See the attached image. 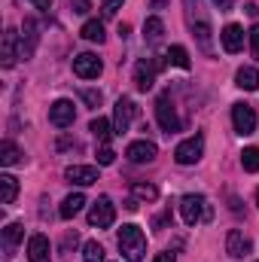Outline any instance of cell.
<instances>
[{"label": "cell", "instance_id": "37", "mask_svg": "<svg viewBox=\"0 0 259 262\" xmlns=\"http://www.w3.org/2000/svg\"><path fill=\"white\" fill-rule=\"evenodd\" d=\"M31 3H34L37 9H43V12H49V9H52V0H31Z\"/></svg>", "mask_w": 259, "mask_h": 262}, {"label": "cell", "instance_id": "17", "mask_svg": "<svg viewBox=\"0 0 259 262\" xmlns=\"http://www.w3.org/2000/svg\"><path fill=\"white\" fill-rule=\"evenodd\" d=\"M28 259L52 262V256H49V238L46 235H31V241H28Z\"/></svg>", "mask_w": 259, "mask_h": 262}, {"label": "cell", "instance_id": "16", "mask_svg": "<svg viewBox=\"0 0 259 262\" xmlns=\"http://www.w3.org/2000/svg\"><path fill=\"white\" fill-rule=\"evenodd\" d=\"M220 40H223L226 52H241V46H244V28L241 25H226L223 34H220Z\"/></svg>", "mask_w": 259, "mask_h": 262}, {"label": "cell", "instance_id": "12", "mask_svg": "<svg viewBox=\"0 0 259 262\" xmlns=\"http://www.w3.org/2000/svg\"><path fill=\"white\" fill-rule=\"evenodd\" d=\"M156 152H159V149H156L153 140H134V143H128V149H125L128 162H134V165H146V162H153Z\"/></svg>", "mask_w": 259, "mask_h": 262}, {"label": "cell", "instance_id": "23", "mask_svg": "<svg viewBox=\"0 0 259 262\" xmlns=\"http://www.w3.org/2000/svg\"><path fill=\"white\" fill-rule=\"evenodd\" d=\"M21 235H25V229H21L18 223H9V226L3 229V247H6V256H12V250H15V244L21 241Z\"/></svg>", "mask_w": 259, "mask_h": 262}, {"label": "cell", "instance_id": "22", "mask_svg": "<svg viewBox=\"0 0 259 262\" xmlns=\"http://www.w3.org/2000/svg\"><path fill=\"white\" fill-rule=\"evenodd\" d=\"M162 34H165V21H162L159 15L146 18V25H143V40H146V43H159Z\"/></svg>", "mask_w": 259, "mask_h": 262}, {"label": "cell", "instance_id": "20", "mask_svg": "<svg viewBox=\"0 0 259 262\" xmlns=\"http://www.w3.org/2000/svg\"><path fill=\"white\" fill-rule=\"evenodd\" d=\"M89 131H92V134H95V140H98V143H104V146H107V143L113 140V134H116V128H113L107 119H101V116H98V119H92Z\"/></svg>", "mask_w": 259, "mask_h": 262}, {"label": "cell", "instance_id": "3", "mask_svg": "<svg viewBox=\"0 0 259 262\" xmlns=\"http://www.w3.org/2000/svg\"><path fill=\"white\" fill-rule=\"evenodd\" d=\"M201 9V0H186V12H189V28L195 31V37H198V43H201V49L204 52H210V21L198 12Z\"/></svg>", "mask_w": 259, "mask_h": 262}, {"label": "cell", "instance_id": "28", "mask_svg": "<svg viewBox=\"0 0 259 262\" xmlns=\"http://www.w3.org/2000/svg\"><path fill=\"white\" fill-rule=\"evenodd\" d=\"M82 259L85 262H104V247L98 241H85L82 244Z\"/></svg>", "mask_w": 259, "mask_h": 262}, {"label": "cell", "instance_id": "18", "mask_svg": "<svg viewBox=\"0 0 259 262\" xmlns=\"http://www.w3.org/2000/svg\"><path fill=\"white\" fill-rule=\"evenodd\" d=\"M82 207H85V195H82V192H70V195L61 201L58 213H61V220H73V216H76Z\"/></svg>", "mask_w": 259, "mask_h": 262}, {"label": "cell", "instance_id": "6", "mask_svg": "<svg viewBox=\"0 0 259 262\" xmlns=\"http://www.w3.org/2000/svg\"><path fill=\"white\" fill-rule=\"evenodd\" d=\"M156 119H159V125H162V131H168V134H174V131H180V125H183L168 95H162V98L156 101Z\"/></svg>", "mask_w": 259, "mask_h": 262}, {"label": "cell", "instance_id": "25", "mask_svg": "<svg viewBox=\"0 0 259 262\" xmlns=\"http://www.w3.org/2000/svg\"><path fill=\"white\" fill-rule=\"evenodd\" d=\"M15 162H21V149L12 143V140H3L0 143V165H15Z\"/></svg>", "mask_w": 259, "mask_h": 262}, {"label": "cell", "instance_id": "19", "mask_svg": "<svg viewBox=\"0 0 259 262\" xmlns=\"http://www.w3.org/2000/svg\"><path fill=\"white\" fill-rule=\"evenodd\" d=\"M235 82H238V89H244V92H256L259 89V70L256 67H241V70L235 73Z\"/></svg>", "mask_w": 259, "mask_h": 262}, {"label": "cell", "instance_id": "35", "mask_svg": "<svg viewBox=\"0 0 259 262\" xmlns=\"http://www.w3.org/2000/svg\"><path fill=\"white\" fill-rule=\"evenodd\" d=\"M70 9H73L76 15H85L92 6H89V0H73V3H70Z\"/></svg>", "mask_w": 259, "mask_h": 262}, {"label": "cell", "instance_id": "40", "mask_svg": "<svg viewBox=\"0 0 259 262\" xmlns=\"http://www.w3.org/2000/svg\"><path fill=\"white\" fill-rule=\"evenodd\" d=\"M256 204H259V189H256Z\"/></svg>", "mask_w": 259, "mask_h": 262}, {"label": "cell", "instance_id": "11", "mask_svg": "<svg viewBox=\"0 0 259 262\" xmlns=\"http://www.w3.org/2000/svg\"><path fill=\"white\" fill-rule=\"evenodd\" d=\"M156 70H159V61H153V58H140L137 67H134V85H137L140 92H149L153 82H156Z\"/></svg>", "mask_w": 259, "mask_h": 262}, {"label": "cell", "instance_id": "5", "mask_svg": "<svg viewBox=\"0 0 259 262\" xmlns=\"http://www.w3.org/2000/svg\"><path fill=\"white\" fill-rule=\"evenodd\" d=\"M113 220H116V207H113V201L107 195H101L95 204H92V210H89V226H95V229H107V226H113Z\"/></svg>", "mask_w": 259, "mask_h": 262}, {"label": "cell", "instance_id": "26", "mask_svg": "<svg viewBox=\"0 0 259 262\" xmlns=\"http://www.w3.org/2000/svg\"><path fill=\"white\" fill-rule=\"evenodd\" d=\"M0 186H3V204H12L18 195V183L12 174H0Z\"/></svg>", "mask_w": 259, "mask_h": 262}, {"label": "cell", "instance_id": "39", "mask_svg": "<svg viewBox=\"0 0 259 262\" xmlns=\"http://www.w3.org/2000/svg\"><path fill=\"white\" fill-rule=\"evenodd\" d=\"M153 262H177V256H174V253H159Z\"/></svg>", "mask_w": 259, "mask_h": 262}, {"label": "cell", "instance_id": "29", "mask_svg": "<svg viewBox=\"0 0 259 262\" xmlns=\"http://www.w3.org/2000/svg\"><path fill=\"white\" fill-rule=\"evenodd\" d=\"M131 192H134V198H143V201H153V198L159 195V189L153 186V183H131Z\"/></svg>", "mask_w": 259, "mask_h": 262}, {"label": "cell", "instance_id": "21", "mask_svg": "<svg viewBox=\"0 0 259 262\" xmlns=\"http://www.w3.org/2000/svg\"><path fill=\"white\" fill-rule=\"evenodd\" d=\"M79 34H82L89 43H104V37H107V34H104V21H98V18H89Z\"/></svg>", "mask_w": 259, "mask_h": 262}, {"label": "cell", "instance_id": "31", "mask_svg": "<svg viewBox=\"0 0 259 262\" xmlns=\"http://www.w3.org/2000/svg\"><path fill=\"white\" fill-rule=\"evenodd\" d=\"M25 34H28V49H25V55H31V52H34V43H37V25H34L31 18L25 21Z\"/></svg>", "mask_w": 259, "mask_h": 262}, {"label": "cell", "instance_id": "36", "mask_svg": "<svg viewBox=\"0 0 259 262\" xmlns=\"http://www.w3.org/2000/svg\"><path fill=\"white\" fill-rule=\"evenodd\" d=\"M168 220H171V210H165L162 216H156V220H153V226H156V229H165V223H168Z\"/></svg>", "mask_w": 259, "mask_h": 262}, {"label": "cell", "instance_id": "4", "mask_svg": "<svg viewBox=\"0 0 259 262\" xmlns=\"http://www.w3.org/2000/svg\"><path fill=\"white\" fill-rule=\"evenodd\" d=\"M201 156H204V137H201V134L186 137V140L177 143V149H174V162H177V165H195Z\"/></svg>", "mask_w": 259, "mask_h": 262}, {"label": "cell", "instance_id": "27", "mask_svg": "<svg viewBox=\"0 0 259 262\" xmlns=\"http://www.w3.org/2000/svg\"><path fill=\"white\" fill-rule=\"evenodd\" d=\"M241 165H244V171L256 174L259 171V146H247V149L241 152Z\"/></svg>", "mask_w": 259, "mask_h": 262}, {"label": "cell", "instance_id": "32", "mask_svg": "<svg viewBox=\"0 0 259 262\" xmlns=\"http://www.w3.org/2000/svg\"><path fill=\"white\" fill-rule=\"evenodd\" d=\"M125 0H104V6H101V15L104 18H113L116 12H119V6H122Z\"/></svg>", "mask_w": 259, "mask_h": 262}, {"label": "cell", "instance_id": "2", "mask_svg": "<svg viewBox=\"0 0 259 262\" xmlns=\"http://www.w3.org/2000/svg\"><path fill=\"white\" fill-rule=\"evenodd\" d=\"M180 216H183V223L186 226H198V223H204V220H210V207H207V198L204 195H189L180 198Z\"/></svg>", "mask_w": 259, "mask_h": 262}, {"label": "cell", "instance_id": "30", "mask_svg": "<svg viewBox=\"0 0 259 262\" xmlns=\"http://www.w3.org/2000/svg\"><path fill=\"white\" fill-rule=\"evenodd\" d=\"M79 95H82V101H85L89 107H98V104L104 101V95H101V89H82Z\"/></svg>", "mask_w": 259, "mask_h": 262}, {"label": "cell", "instance_id": "13", "mask_svg": "<svg viewBox=\"0 0 259 262\" xmlns=\"http://www.w3.org/2000/svg\"><path fill=\"white\" fill-rule=\"evenodd\" d=\"M64 180L76 183V186H92V183H98V168H92V165H70L64 171Z\"/></svg>", "mask_w": 259, "mask_h": 262}, {"label": "cell", "instance_id": "7", "mask_svg": "<svg viewBox=\"0 0 259 262\" xmlns=\"http://www.w3.org/2000/svg\"><path fill=\"white\" fill-rule=\"evenodd\" d=\"M232 125H235L238 134H253V128H256V113H253V107L244 104V101L232 104Z\"/></svg>", "mask_w": 259, "mask_h": 262}, {"label": "cell", "instance_id": "15", "mask_svg": "<svg viewBox=\"0 0 259 262\" xmlns=\"http://www.w3.org/2000/svg\"><path fill=\"white\" fill-rule=\"evenodd\" d=\"M15 58H18V34H15V28H6L3 31V52H0V64L9 67L15 64Z\"/></svg>", "mask_w": 259, "mask_h": 262}, {"label": "cell", "instance_id": "1", "mask_svg": "<svg viewBox=\"0 0 259 262\" xmlns=\"http://www.w3.org/2000/svg\"><path fill=\"white\" fill-rule=\"evenodd\" d=\"M119 250H122V256L128 262H140L143 259V253H146V238H143V232H140V226H122L119 229Z\"/></svg>", "mask_w": 259, "mask_h": 262}, {"label": "cell", "instance_id": "9", "mask_svg": "<svg viewBox=\"0 0 259 262\" xmlns=\"http://www.w3.org/2000/svg\"><path fill=\"white\" fill-rule=\"evenodd\" d=\"M101 70H104L101 58H98V55H92V52H82V55H76V58H73V73H76L79 79H98V76H101Z\"/></svg>", "mask_w": 259, "mask_h": 262}, {"label": "cell", "instance_id": "38", "mask_svg": "<svg viewBox=\"0 0 259 262\" xmlns=\"http://www.w3.org/2000/svg\"><path fill=\"white\" fill-rule=\"evenodd\" d=\"M213 6H217L220 12H226V9H232V0H213Z\"/></svg>", "mask_w": 259, "mask_h": 262}, {"label": "cell", "instance_id": "8", "mask_svg": "<svg viewBox=\"0 0 259 262\" xmlns=\"http://www.w3.org/2000/svg\"><path fill=\"white\" fill-rule=\"evenodd\" d=\"M134 116H137L134 101L131 98H119L116 101V110H113V128H116V134H125L131 128V122H134Z\"/></svg>", "mask_w": 259, "mask_h": 262}, {"label": "cell", "instance_id": "24", "mask_svg": "<svg viewBox=\"0 0 259 262\" xmlns=\"http://www.w3.org/2000/svg\"><path fill=\"white\" fill-rule=\"evenodd\" d=\"M165 58H168V64L180 67V70H189V64H192V61H189V52H186V46H171Z\"/></svg>", "mask_w": 259, "mask_h": 262}, {"label": "cell", "instance_id": "33", "mask_svg": "<svg viewBox=\"0 0 259 262\" xmlns=\"http://www.w3.org/2000/svg\"><path fill=\"white\" fill-rule=\"evenodd\" d=\"M113 159H116V152L110 146H101L98 149V165H113Z\"/></svg>", "mask_w": 259, "mask_h": 262}, {"label": "cell", "instance_id": "10", "mask_svg": "<svg viewBox=\"0 0 259 262\" xmlns=\"http://www.w3.org/2000/svg\"><path fill=\"white\" fill-rule=\"evenodd\" d=\"M73 119H76V107H73V101H55L52 107H49V122L55 125V128H67V125H73Z\"/></svg>", "mask_w": 259, "mask_h": 262}, {"label": "cell", "instance_id": "34", "mask_svg": "<svg viewBox=\"0 0 259 262\" xmlns=\"http://www.w3.org/2000/svg\"><path fill=\"white\" fill-rule=\"evenodd\" d=\"M250 52H253V58L259 61V21L250 28Z\"/></svg>", "mask_w": 259, "mask_h": 262}, {"label": "cell", "instance_id": "14", "mask_svg": "<svg viewBox=\"0 0 259 262\" xmlns=\"http://www.w3.org/2000/svg\"><path fill=\"white\" fill-rule=\"evenodd\" d=\"M226 253H229L232 259H244V256L250 253V238H247L241 229H232L229 238H226Z\"/></svg>", "mask_w": 259, "mask_h": 262}]
</instances>
